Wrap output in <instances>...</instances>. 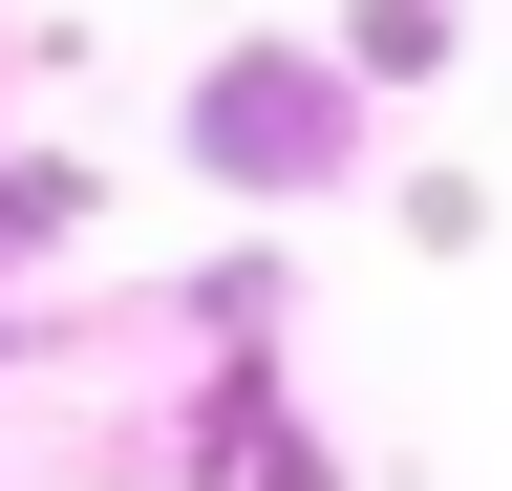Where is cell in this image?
I'll return each mask as SVG.
<instances>
[{"label": "cell", "instance_id": "6da1fadb", "mask_svg": "<svg viewBox=\"0 0 512 491\" xmlns=\"http://www.w3.org/2000/svg\"><path fill=\"white\" fill-rule=\"evenodd\" d=\"M171 171H192V193H235V214H342V193H363V107H342V65H320V22L192 43Z\"/></svg>", "mask_w": 512, "mask_h": 491}, {"label": "cell", "instance_id": "7a4b0ae2", "mask_svg": "<svg viewBox=\"0 0 512 491\" xmlns=\"http://www.w3.org/2000/svg\"><path fill=\"white\" fill-rule=\"evenodd\" d=\"M171 470H192V491H342V449L278 406V363H214L192 427H171Z\"/></svg>", "mask_w": 512, "mask_h": 491}, {"label": "cell", "instance_id": "3957f363", "mask_svg": "<svg viewBox=\"0 0 512 491\" xmlns=\"http://www.w3.org/2000/svg\"><path fill=\"white\" fill-rule=\"evenodd\" d=\"M86 193H107L86 150H0V278H22V257H64V235H86Z\"/></svg>", "mask_w": 512, "mask_h": 491}, {"label": "cell", "instance_id": "277c9868", "mask_svg": "<svg viewBox=\"0 0 512 491\" xmlns=\"http://www.w3.org/2000/svg\"><path fill=\"white\" fill-rule=\"evenodd\" d=\"M320 65H342V107H384V86H448V65H470V43H448V22H342V43H320Z\"/></svg>", "mask_w": 512, "mask_h": 491}, {"label": "cell", "instance_id": "5b68a950", "mask_svg": "<svg viewBox=\"0 0 512 491\" xmlns=\"http://www.w3.org/2000/svg\"><path fill=\"white\" fill-rule=\"evenodd\" d=\"M0 342H22V321H0Z\"/></svg>", "mask_w": 512, "mask_h": 491}]
</instances>
